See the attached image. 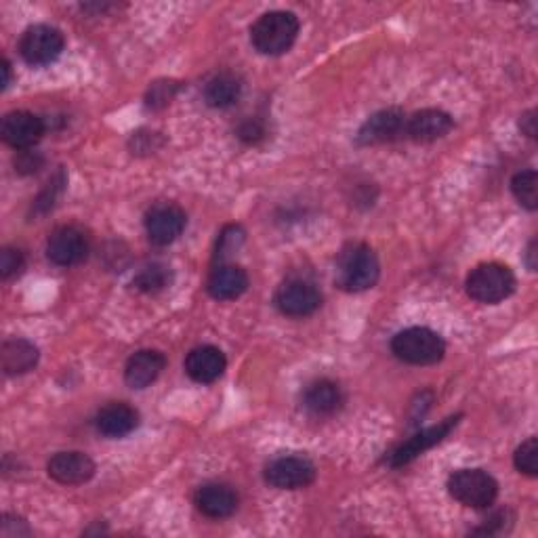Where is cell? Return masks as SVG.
Instances as JSON below:
<instances>
[{"label":"cell","instance_id":"ac0fdd59","mask_svg":"<svg viewBox=\"0 0 538 538\" xmlns=\"http://www.w3.org/2000/svg\"><path fill=\"white\" fill-rule=\"evenodd\" d=\"M139 425V412L129 406L127 402H112L108 406H103L97 417H95V427L101 436L118 440L129 436Z\"/></svg>","mask_w":538,"mask_h":538},{"label":"cell","instance_id":"5b68a950","mask_svg":"<svg viewBox=\"0 0 538 538\" xmlns=\"http://www.w3.org/2000/svg\"><path fill=\"white\" fill-rule=\"evenodd\" d=\"M448 492L465 507L488 509L499 496V484L484 469H459L448 478Z\"/></svg>","mask_w":538,"mask_h":538},{"label":"cell","instance_id":"6da1fadb","mask_svg":"<svg viewBox=\"0 0 538 538\" xmlns=\"http://www.w3.org/2000/svg\"><path fill=\"white\" fill-rule=\"evenodd\" d=\"M381 276V265L368 244L349 242L341 248L335 265V282L345 293H362L375 286Z\"/></svg>","mask_w":538,"mask_h":538},{"label":"cell","instance_id":"4dcf8cb0","mask_svg":"<svg viewBox=\"0 0 538 538\" xmlns=\"http://www.w3.org/2000/svg\"><path fill=\"white\" fill-rule=\"evenodd\" d=\"M244 240V232H242V227L240 225H230V227H225L221 238H219V248H217V257H225V255H230L234 253L238 244Z\"/></svg>","mask_w":538,"mask_h":538},{"label":"cell","instance_id":"2e32d148","mask_svg":"<svg viewBox=\"0 0 538 538\" xmlns=\"http://www.w3.org/2000/svg\"><path fill=\"white\" fill-rule=\"evenodd\" d=\"M454 129V120L444 110H421L406 118V135L417 143H431L446 137Z\"/></svg>","mask_w":538,"mask_h":538},{"label":"cell","instance_id":"30bf717a","mask_svg":"<svg viewBox=\"0 0 538 538\" xmlns=\"http://www.w3.org/2000/svg\"><path fill=\"white\" fill-rule=\"evenodd\" d=\"M459 421H461V415L448 417L438 425L427 427V429L415 433V436L402 442L396 450L389 454V467H404V465L415 461L417 457H421V454L427 452L429 448L438 446L440 442H444L450 436V431L459 425Z\"/></svg>","mask_w":538,"mask_h":538},{"label":"cell","instance_id":"3957f363","mask_svg":"<svg viewBox=\"0 0 538 538\" xmlns=\"http://www.w3.org/2000/svg\"><path fill=\"white\" fill-rule=\"evenodd\" d=\"M391 351L398 360L412 366H431L446 354L444 339L425 326H412L391 339Z\"/></svg>","mask_w":538,"mask_h":538},{"label":"cell","instance_id":"e0dca14e","mask_svg":"<svg viewBox=\"0 0 538 538\" xmlns=\"http://www.w3.org/2000/svg\"><path fill=\"white\" fill-rule=\"evenodd\" d=\"M194 503L202 515L211 517V520H223L238 509V494L232 486L211 482L196 490Z\"/></svg>","mask_w":538,"mask_h":538},{"label":"cell","instance_id":"ba28073f","mask_svg":"<svg viewBox=\"0 0 538 538\" xmlns=\"http://www.w3.org/2000/svg\"><path fill=\"white\" fill-rule=\"evenodd\" d=\"M263 478L272 488L299 490L316 480V465L305 457H278L267 463Z\"/></svg>","mask_w":538,"mask_h":538},{"label":"cell","instance_id":"7c38bea8","mask_svg":"<svg viewBox=\"0 0 538 538\" xmlns=\"http://www.w3.org/2000/svg\"><path fill=\"white\" fill-rule=\"evenodd\" d=\"M406 135V116L398 108H387L372 114L358 131L360 146H381Z\"/></svg>","mask_w":538,"mask_h":538},{"label":"cell","instance_id":"cb8c5ba5","mask_svg":"<svg viewBox=\"0 0 538 538\" xmlns=\"http://www.w3.org/2000/svg\"><path fill=\"white\" fill-rule=\"evenodd\" d=\"M171 284V269L162 263H150L135 276L133 286L141 293H160Z\"/></svg>","mask_w":538,"mask_h":538},{"label":"cell","instance_id":"7402d4cb","mask_svg":"<svg viewBox=\"0 0 538 538\" xmlns=\"http://www.w3.org/2000/svg\"><path fill=\"white\" fill-rule=\"evenodd\" d=\"M38 364V347L28 339H9L0 347V366L5 375H26Z\"/></svg>","mask_w":538,"mask_h":538},{"label":"cell","instance_id":"f546056e","mask_svg":"<svg viewBox=\"0 0 538 538\" xmlns=\"http://www.w3.org/2000/svg\"><path fill=\"white\" fill-rule=\"evenodd\" d=\"M43 156H40L38 152L34 150H19L13 164H15V171L19 175H32L36 173L40 167H43Z\"/></svg>","mask_w":538,"mask_h":538},{"label":"cell","instance_id":"44dd1931","mask_svg":"<svg viewBox=\"0 0 538 538\" xmlns=\"http://www.w3.org/2000/svg\"><path fill=\"white\" fill-rule=\"evenodd\" d=\"M343 391L339 383L330 379H318L309 383L303 393V406L316 417H330L343 406Z\"/></svg>","mask_w":538,"mask_h":538},{"label":"cell","instance_id":"74e56055","mask_svg":"<svg viewBox=\"0 0 538 538\" xmlns=\"http://www.w3.org/2000/svg\"><path fill=\"white\" fill-rule=\"evenodd\" d=\"M9 82H11V64L7 59H3V89L9 87Z\"/></svg>","mask_w":538,"mask_h":538},{"label":"cell","instance_id":"d4e9b609","mask_svg":"<svg viewBox=\"0 0 538 538\" xmlns=\"http://www.w3.org/2000/svg\"><path fill=\"white\" fill-rule=\"evenodd\" d=\"M511 192L526 211L538 209V175L536 171H520L511 179Z\"/></svg>","mask_w":538,"mask_h":538},{"label":"cell","instance_id":"ffe728a7","mask_svg":"<svg viewBox=\"0 0 538 538\" xmlns=\"http://www.w3.org/2000/svg\"><path fill=\"white\" fill-rule=\"evenodd\" d=\"M206 291L215 301H234L248 291V274L240 265L221 263L213 269Z\"/></svg>","mask_w":538,"mask_h":538},{"label":"cell","instance_id":"836d02e7","mask_svg":"<svg viewBox=\"0 0 538 538\" xmlns=\"http://www.w3.org/2000/svg\"><path fill=\"white\" fill-rule=\"evenodd\" d=\"M238 137L244 143H257L265 137V127L257 118H246L238 127Z\"/></svg>","mask_w":538,"mask_h":538},{"label":"cell","instance_id":"9c48e42d","mask_svg":"<svg viewBox=\"0 0 538 538\" xmlns=\"http://www.w3.org/2000/svg\"><path fill=\"white\" fill-rule=\"evenodd\" d=\"M89 236L74 225H61L49 236L47 257L59 267H72L89 257Z\"/></svg>","mask_w":538,"mask_h":538},{"label":"cell","instance_id":"603a6c76","mask_svg":"<svg viewBox=\"0 0 538 538\" xmlns=\"http://www.w3.org/2000/svg\"><path fill=\"white\" fill-rule=\"evenodd\" d=\"M240 95H242V80L232 72H221L213 76L204 87L206 106H211L215 110L232 108L240 99Z\"/></svg>","mask_w":538,"mask_h":538},{"label":"cell","instance_id":"9a60e30c","mask_svg":"<svg viewBox=\"0 0 538 538\" xmlns=\"http://www.w3.org/2000/svg\"><path fill=\"white\" fill-rule=\"evenodd\" d=\"M227 360L223 351L215 345H200L194 347L188 358H185V372L188 377L200 385H211L225 372Z\"/></svg>","mask_w":538,"mask_h":538},{"label":"cell","instance_id":"4fadbf2b","mask_svg":"<svg viewBox=\"0 0 538 538\" xmlns=\"http://www.w3.org/2000/svg\"><path fill=\"white\" fill-rule=\"evenodd\" d=\"M0 135H3L5 143L11 148L19 150H32L40 137L45 135V122L32 112L17 110L9 112L3 118V127H0Z\"/></svg>","mask_w":538,"mask_h":538},{"label":"cell","instance_id":"e575fe53","mask_svg":"<svg viewBox=\"0 0 538 538\" xmlns=\"http://www.w3.org/2000/svg\"><path fill=\"white\" fill-rule=\"evenodd\" d=\"M509 511H499L494 513L490 520H486V524L478 530H473V534H499L505 530V522H507Z\"/></svg>","mask_w":538,"mask_h":538},{"label":"cell","instance_id":"8992f818","mask_svg":"<svg viewBox=\"0 0 538 538\" xmlns=\"http://www.w3.org/2000/svg\"><path fill=\"white\" fill-rule=\"evenodd\" d=\"M66 38L55 26L36 24L30 26L22 40H19V53L30 66H49L64 53Z\"/></svg>","mask_w":538,"mask_h":538},{"label":"cell","instance_id":"8d00e7d4","mask_svg":"<svg viewBox=\"0 0 538 538\" xmlns=\"http://www.w3.org/2000/svg\"><path fill=\"white\" fill-rule=\"evenodd\" d=\"M534 257H536V240H532L528 244V251H526V261H528L530 272H536V261H534Z\"/></svg>","mask_w":538,"mask_h":538},{"label":"cell","instance_id":"8fae6325","mask_svg":"<svg viewBox=\"0 0 538 538\" xmlns=\"http://www.w3.org/2000/svg\"><path fill=\"white\" fill-rule=\"evenodd\" d=\"M188 215L181 206L173 202H160L148 211L146 215V232L152 244L169 246L173 244L185 230Z\"/></svg>","mask_w":538,"mask_h":538},{"label":"cell","instance_id":"1f68e13d","mask_svg":"<svg viewBox=\"0 0 538 538\" xmlns=\"http://www.w3.org/2000/svg\"><path fill=\"white\" fill-rule=\"evenodd\" d=\"M162 146V139L158 137V133H150V131H139L131 137V148L133 154H150L154 150H158Z\"/></svg>","mask_w":538,"mask_h":538},{"label":"cell","instance_id":"7a4b0ae2","mask_svg":"<svg viewBox=\"0 0 538 538\" xmlns=\"http://www.w3.org/2000/svg\"><path fill=\"white\" fill-rule=\"evenodd\" d=\"M299 17L291 11H269L251 28V43L261 55H284L299 36Z\"/></svg>","mask_w":538,"mask_h":538},{"label":"cell","instance_id":"52a82bcc","mask_svg":"<svg viewBox=\"0 0 538 538\" xmlns=\"http://www.w3.org/2000/svg\"><path fill=\"white\" fill-rule=\"evenodd\" d=\"M322 305L320 288L307 278H288L276 293V307L288 318H307Z\"/></svg>","mask_w":538,"mask_h":538},{"label":"cell","instance_id":"d590c367","mask_svg":"<svg viewBox=\"0 0 538 538\" xmlns=\"http://www.w3.org/2000/svg\"><path fill=\"white\" fill-rule=\"evenodd\" d=\"M520 129H522V133H524L526 137L536 139V110H528L526 114H522Z\"/></svg>","mask_w":538,"mask_h":538},{"label":"cell","instance_id":"d6a6232c","mask_svg":"<svg viewBox=\"0 0 538 538\" xmlns=\"http://www.w3.org/2000/svg\"><path fill=\"white\" fill-rule=\"evenodd\" d=\"M0 534H3L5 538H19V536H30L32 530L26 524V520H22V517L7 513L3 517V524H0Z\"/></svg>","mask_w":538,"mask_h":538},{"label":"cell","instance_id":"277c9868","mask_svg":"<svg viewBox=\"0 0 538 538\" xmlns=\"http://www.w3.org/2000/svg\"><path fill=\"white\" fill-rule=\"evenodd\" d=\"M515 276L503 263H482L467 276V295L482 305H496L515 291Z\"/></svg>","mask_w":538,"mask_h":538},{"label":"cell","instance_id":"5bb4252c","mask_svg":"<svg viewBox=\"0 0 538 538\" xmlns=\"http://www.w3.org/2000/svg\"><path fill=\"white\" fill-rule=\"evenodd\" d=\"M47 473L49 478L64 486H80L95 475V463L85 452H57L47 463Z\"/></svg>","mask_w":538,"mask_h":538},{"label":"cell","instance_id":"83f0119b","mask_svg":"<svg viewBox=\"0 0 538 538\" xmlns=\"http://www.w3.org/2000/svg\"><path fill=\"white\" fill-rule=\"evenodd\" d=\"M64 185H66V175H64V171H57V175L47 183L45 192L36 198V202H34L36 211L47 213L49 209H53V204H55L57 196L61 194V190H64Z\"/></svg>","mask_w":538,"mask_h":538},{"label":"cell","instance_id":"484cf974","mask_svg":"<svg viewBox=\"0 0 538 538\" xmlns=\"http://www.w3.org/2000/svg\"><path fill=\"white\" fill-rule=\"evenodd\" d=\"M515 469L528 475V478H536L538 473V442L536 438H528L513 454Z\"/></svg>","mask_w":538,"mask_h":538},{"label":"cell","instance_id":"d6986e66","mask_svg":"<svg viewBox=\"0 0 538 538\" xmlns=\"http://www.w3.org/2000/svg\"><path fill=\"white\" fill-rule=\"evenodd\" d=\"M167 366V358H164L156 349H141L133 354L124 366V383L131 389H146L150 387L160 372Z\"/></svg>","mask_w":538,"mask_h":538},{"label":"cell","instance_id":"4316f807","mask_svg":"<svg viewBox=\"0 0 538 538\" xmlns=\"http://www.w3.org/2000/svg\"><path fill=\"white\" fill-rule=\"evenodd\" d=\"M177 91H179V85L175 80H158V82H154L146 95V106L150 110L167 108L169 103L173 101V97L177 95Z\"/></svg>","mask_w":538,"mask_h":538},{"label":"cell","instance_id":"f1b7e54d","mask_svg":"<svg viewBox=\"0 0 538 538\" xmlns=\"http://www.w3.org/2000/svg\"><path fill=\"white\" fill-rule=\"evenodd\" d=\"M24 269V253L19 248L5 246L3 253H0V276L3 280H9L17 276Z\"/></svg>","mask_w":538,"mask_h":538}]
</instances>
